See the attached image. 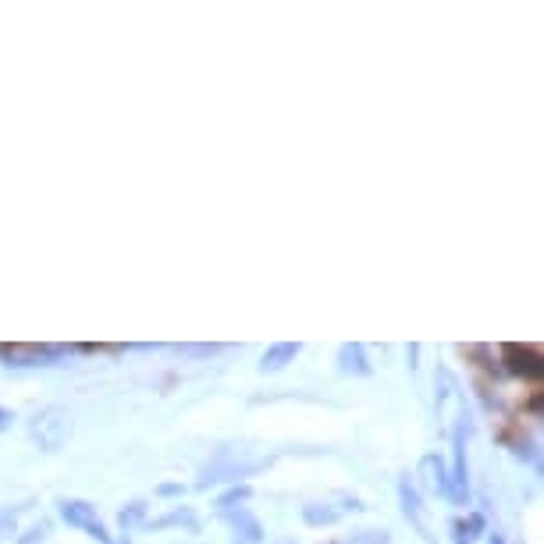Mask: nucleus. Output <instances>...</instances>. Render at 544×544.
Instances as JSON below:
<instances>
[{
  "label": "nucleus",
  "mask_w": 544,
  "mask_h": 544,
  "mask_svg": "<svg viewBox=\"0 0 544 544\" xmlns=\"http://www.w3.org/2000/svg\"><path fill=\"white\" fill-rule=\"evenodd\" d=\"M72 431H75V420L64 406H43L36 409L29 420V441L40 448V452H61V448L68 445V438H72Z\"/></svg>",
  "instance_id": "1"
},
{
  "label": "nucleus",
  "mask_w": 544,
  "mask_h": 544,
  "mask_svg": "<svg viewBox=\"0 0 544 544\" xmlns=\"http://www.w3.org/2000/svg\"><path fill=\"white\" fill-rule=\"evenodd\" d=\"M448 498L456 505H466L470 498V466H466V413L459 416L452 431V470H448Z\"/></svg>",
  "instance_id": "2"
},
{
  "label": "nucleus",
  "mask_w": 544,
  "mask_h": 544,
  "mask_svg": "<svg viewBox=\"0 0 544 544\" xmlns=\"http://www.w3.org/2000/svg\"><path fill=\"white\" fill-rule=\"evenodd\" d=\"M271 463V459H256V463H246V459H235V456H217L214 463H207L200 470V480H196V488H210V484H221V480H235L239 484L242 477H249V473L264 470V466Z\"/></svg>",
  "instance_id": "3"
},
{
  "label": "nucleus",
  "mask_w": 544,
  "mask_h": 544,
  "mask_svg": "<svg viewBox=\"0 0 544 544\" xmlns=\"http://www.w3.org/2000/svg\"><path fill=\"white\" fill-rule=\"evenodd\" d=\"M57 509H61V520L68 523V527H79V530H86L93 541L111 544V534H107V527L100 523V516H96V505L82 502V498H61Z\"/></svg>",
  "instance_id": "4"
},
{
  "label": "nucleus",
  "mask_w": 544,
  "mask_h": 544,
  "mask_svg": "<svg viewBox=\"0 0 544 544\" xmlns=\"http://www.w3.org/2000/svg\"><path fill=\"white\" fill-rule=\"evenodd\" d=\"M68 356L64 345H0V360L8 367H50Z\"/></svg>",
  "instance_id": "5"
},
{
  "label": "nucleus",
  "mask_w": 544,
  "mask_h": 544,
  "mask_svg": "<svg viewBox=\"0 0 544 544\" xmlns=\"http://www.w3.org/2000/svg\"><path fill=\"white\" fill-rule=\"evenodd\" d=\"M502 360L512 374H520V377H534L537 381V377L544 374V360L534 345H502Z\"/></svg>",
  "instance_id": "6"
},
{
  "label": "nucleus",
  "mask_w": 544,
  "mask_h": 544,
  "mask_svg": "<svg viewBox=\"0 0 544 544\" xmlns=\"http://www.w3.org/2000/svg\"><path fill=\"white\" fill-rule=\"evenodd\" d=\"M338 370L349 377H370V360H367V349H363V342H345L342 349H338Z\"/></svg>",
  "instance_id": "7"
},
{
  "label": "nucleus",
  "mask_w": 544,
  "mask_h": 544,
  "mask_svg": "<svg viewBox=\"0 0 544 544\" xmlns=\"http://www.w3.org/2000/svg\"><path fill=\"white\" fill-rule=\"evenodd\" d=\"M221 516H224V523H228V527L242 537V544H260V541H264V527H260V520H256L253 512L232 509V512H221Z\"/></svg>",
  "instance_id": "8"
},
{
  "label": "nucleus",
  "mask_w": 544,
  "mask_h": 544,
  "mask_svg": "<svg viewBox=\"0 0 544 544\" xmlns=\"http://www.w3.org/2000/svg\"><path fill=\"white\" fill-rule=\"evenodd\" d=\"M420 473H424V488L431 491V495H441L448 498V466L441 456H424L420 459Z\"/></svg>",
  "instance_id": "9"
},
{
  "label": "nucleus",
  "mask_w": 544,
  "mask_h": 544,
  "mask_svg": "<svg viewBox=\"0 0 544 544\" xmlns=\"http://www.w3.org/2000/svg\"><path fill=\"white\" fill-rule=\"evenodd\" d=\"M299 349H303L299 342H278V345H271V349L264 352V360H260V374H281V370H285L288 363H292L299 356Z\"/></svg>",
  "instance_id": "10"
},
{
  "label": "nucleus",
  "mask_w": 544,
  "mask_h": 544,
  "mask_svg": "<svg viewBox=\"0 0 544 544\" xmlns=\"http://www.w3.org/2000/svg\"><path fill=\"white\" fill-rule=\"evenodd\" d=\"M484 516L480 512H470V516H459L452 520V544H477L480 534H484Z\"/></svg>",
  "instance_id": "11"
},
{
  "label": "nucleus",
  "mask_w": 544,
  "mask_h": 544,
  "mask_svg": "<svg viewBox=\"0 0 544 544\" xmlns=\"http://www.w3.org/2000/svg\"><path fill=\"white\" fill-rule=\"evenodd\" d=\"M146 530H164V527H189V530H196L200 527V520H196V512L192 509H171V512H164V516H157V520H146L143 523Z\"/></svg>",
  "instance_id": "12"
},
{
  "label": "nucleus",
  "mask_w": 544,
  "mask_h": 544,
  "mask_svg": "<svg viewBox=\"0 0 544 544\" xmlns=\"http://www.w3.org/2000/svg\"><path fill=\"white\" fill-rule=\"evenodd\" d=\"M303 523L306 527H331V523H338V509L324 502H310L303 505Z\"/></svg>",
  "instance_id": "13"
},
{
  "label": "nucleus",
  "mask_w": 544,
  "mask_h": 544,
  "mask_svg": "<svg viewBox=\"0 0 544 544\" xmlns=\"http://www.w3.org/2000/svg\"><path fill=\"white\" fill-rule=\"evenodd\" d=\"M399 502H402V512H406L409 520L420 523V491H416V484L409 480V473L399 480Z\"/></svg>",
  "instance_id": "14"
},
{
  "label": "nucleus",
  "mask_w": 544,
  "mask_h": 544,
  "mask_svg": "<svg viewBox=\"0 0 544 544\" xmlns=\"http://www.w3.org/2000/svg\"><path fill=\"white\" fill-rule=\"evenodd\" d=\"M146 509H150V505L143 502V498H136V502H128L125 509L118 512V523H121V530H136V527H143L146 523Z\"/></svg>",
  "instance_id": "15"
},
{
  "label": "nucleus",
  "mask_w": 544,
  "mask_h": 544,
  "mask_svg": "<svg viewBox=\"0 0 544 544\" xmlns=\"http://www.w3.org/2000/svg\"><path fill=\"white\" fill-rule=\"evenodd\" d=\"M253 498V488L249 484H235V488H228L221 498H217V509L221 512H232V509H242V505Z\"/></svg>",
  "instance_id": "16"
},
{
  "label": "nucleus",
  "mask_w": 544,
  "mask_h": 544,
  "mask_svg": "<svg viewBox=\"0 0 544 544\" xmlns=\"http://www.w3.org/2000/svg\"><path fill=\"white\" fill-rule=\"evenodd\" d=\"M349 544H388V534L384 530H360V534H352Z\"/></svg>",
  "instance_id": "17"
},
{
  "label": "nucleus",
  "mask_w": 544,
  "mask_h": 544,
  "mask_svg": "<svg viewBox=\"0 0 544 544\" xmlns=\"http://www.w3.org/2000/svg\"><path fill=\"white\" fill-rule=\"evenodd\" d=\"M221 345H178V352H192V356H210V352H217Z\"/></svg>",
  "instance_id": "18"
},
{
  "label": "nucleus",
  "mask_w": 544,
  "mask_h": 544,
  "mask_svg": "<svg viewBox=\"0 0 544 544\" xmlns=\"http://www.w3.org/2000/svg\"><path fill=\"white\" fill-rule=\"evenodd\" d=\"M43 537H47V523H40V527H32L29 537H22V544H43Z\"/></svg>",
  "instance_id": "19"
},
{
  "label": "nucleus",
  "mask_w": 544,
  "mask_h": 544,
  "mask_svg": "<svg viewBox=\"0 0 544 544\" xmlns=\"http://www.w3.org/2000/svg\"><path fill=\"white\" fill-rule=\"evenodd\" d=\"M11 424H15V413L0 406V431H11Z\"/></svg>",
  "instance_id": "20"
},
{
  "label": "nucleus",
  "mask_w": 544,
  "mask_h": 544,
  "mask_svg": "<svg viewBox=\"0 0 544 544\" xmlns=\"http://www.w3.org/2000/svg\"><path fill=\"white\" fill-rule=\"evenodd\" d=\"M157 495H164V498H175V495H182V484H160V488H157Z\"/></svg>",
  "instance_id": "21"
}]
</instances>
